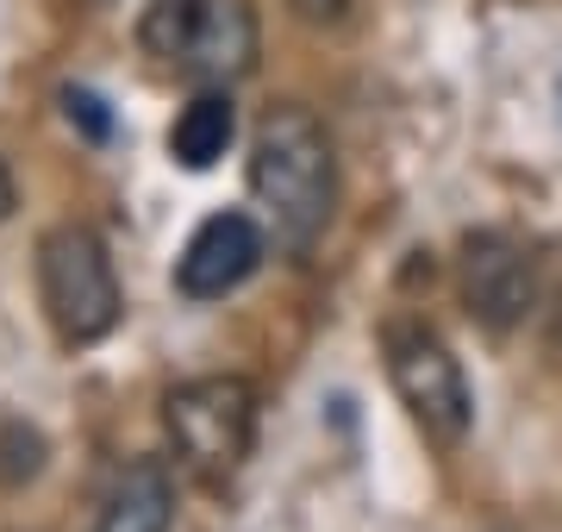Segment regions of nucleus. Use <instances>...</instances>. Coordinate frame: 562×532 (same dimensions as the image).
Instances as JSON below:
<instances>
[{"label": "nucleus", "mask_w": 562, "mask_h": 532, "mask_svg": "<svg viewBox=\"0 0 562 532\" xmlns=\"http://www.w3.org/2000/svg\"><path fill=\"white\" fill-rule=\"evenodd\" d=\"M257 383L244 376H194L162 395V432L181 470H194L201 483H232L244 470V457L257 451Z\"/></svg>", "instance_id": "obj_3"}, {"label": "nucleus", "mask_w": 562, "mask_h": 532, "mask_svg": "<svg viewBox=\"0 0 562 532\" xmlns=\"http://www.w3.org/2000/svg\"><path fill=\"white\" fill-rule=\"evenodd\" d=\"M543 345L562 357V282H557V295L543 301Z\"/></svg>", "instance_id": "obj_14"}, {"label": "nucleus", "mask_w": 562, "mask_h": 532, "mask_svg": "<svg viewBox=\"0 0 562 532\" xmlns=\"http://www.w3.org/2000/svg\"><path fill=\"white\" fill-rule=\"evenodd\" d=\"M262 57L257 7L250 0H206L188 44H181V69L201 88H238Z\"/></svg>", "instance_id": "obj_7"}, {"label": "nucleus", "mask_w": 562, "mask_h": 532, "mask_svg": "<svg viewBox=\"0 0 562 532\" xmlns=\"http://www.w3.org/2000/svg\"><path fill=\"white\" fill-rule=\"evenodd\" d=\"M176 520V476L162 457H132L120 464L113 489L101 495L94 532H169Z\"/></svg>", "instance_id": "obj_8"}, {"label": "nucleus", "mask_w": 562, "mask_h": 532, "mask_svg": "<svg viewBox=\"0 0 562 532\" xmlns=\"http://www.w3.org/2000/svg\"><path fill=\"white\" fill-rule=\"evenodd\" d=\"M13 207H20V195H13V176H7V164H0V225L13 220Z\"/></svg>", "instance_id": "obj_15"}, {"label": "nucleus", "mask_w": 562, "mask_h": 532, "mask_svg": "<svg viewBox=\"0 0 562 532\" xmlns=\"http://www.w3.org/2000/svg\"><path fill=\"white\" fill-rule=\"evenodd\" d=\"M63 113H69V125H81L94 144L113 138V113H106V101L94 88H63Z\"/></svg>", "instance_id": "obj_12"}, {"label": "nucleus", "mask_w": 562, "mask_h": 532, "mask_svg": "<svg viewBox=\"0 0 562 532\" xmlns=\"http://www.w3.org/2000/svg\"><path fill=\"white\" fill-rule=\"evenodd\" d=\"M457 288H462V308L487 332H513L538 308V257L506 232H469L457 257Z\"/></svg>", "instance_id": "obj_5"}, {"label": "nucleus", "mask_w": 562, "mask_h": 532, "mask_svg": "<svg viewBox=\"0 0 562 532\" xmlns=\"http://www.w3.org/2000/svg\"><path fill=\"white\" fill-rule=\"evenodd\" d=\"M38 301H44L50 332L69 351L101 345L106 332L120 326L125 288H120V269H113L94 225L63 220L38 239Z\"/></svg>", "instance_id": "obj_2"}, {"label": "nucleus", "mask_w": 562, "mask_h": 532, "mask_svg": "<svg viewBox=\"0 0 562 532\" xmlns=\"http://www.w3.org/2000/svg\"><path fill=\"white\" fill-rule=\"evenodd\" d=\"M244 182H250V201L262 207L269 239L281 251H313L338 207V157H331L325 125L294 101L269 107L250 138Z\"/></svg>", "instance_id": "obj_1"}, {"label": "nucleus", "mask_w": 562, "mask_h": 532, "mask_svg": "<svg viewBox=\"0 0 562 532\" xmlns=\"http://www.w3.org/2000/svg\"><path fill=\"white\" fill-rule=\"evenodd\" d=\"M362 0H294V13L301 20H313V25H331V20H350Z\"/></svg>", "instance_id": "obj_13"}, {"label": "nucleus", "mask_w": 562, "mask_h": 532, "mask_svg": "<svg viewBox=\"0 0 562 532\" xmlns=\"http://www.w3.org/2000/svg\"><path fill=\"white\" fill-rule=\"evenodd\" d=\"M382 364L387 383L401 395L406 420L431 439V445H462L475 426V389L462 376V357L443 345V332H431L425 320H387L382 326Z\"/></svg>", "instance_id": "obj_4"}, {"label": "nucleus", "mask_w": 562, "mask_h": 532, "mask_svg": "<svg viewBox=\"0 0 562 532\" xmlns=\"http://www.w3.org/2000/svg\"><path fill=\"white\" fill-rule=\"evenodd\" d=\"M262 251H269V239L250 213H206L176 257V288L188 301H220L257 276Z\"/></svg>", "instance_id": "obj_6"}, {"label": "nucleus", "mask_w": 562, "mask_h": 532, "mask_svg": "<svg viewBox=\"0 0 562 532\" xmlns=\"http://www.w3.org/2000/svg\"><path fill=\"white\" fill-rule=\"evenodd\" d=\"M206 0H150L144 7V51L157 63H181V44H188V32H194V20H201Z\"/></svg>", "instance_id": "obj_10"}, {"label": "nucleus", "mask_w": 562, "mask_h": 532, "mask_svg": "<svg viewBox=\"0 0 562 532\" xmlns=\"http://www.w3.org/2000/svg\"><path fill=\"white\" fill-rule=\"evenodd\" d=\"M238 138V107H232V88H201L194 101L176 113L169 125V157L181 169H213Z\"/></svg>", "instance_id": "obj_9"}, {"label": "nucleus", "mask_w": 562, "mask_h": 532, "mask_svg": "<svg viewBox=\"0 0 562 532\" xmlns=\"http://www.w3.org/2000/svg\"><path fill=\"white\" fill-rule=\"evenodd\" d=\"M25 420H7L0 426V483H32V476L44 470V439H32V445L20 451V439H25Z\"/></svg>", "instance_id": "obj_11"}]
</instances>
